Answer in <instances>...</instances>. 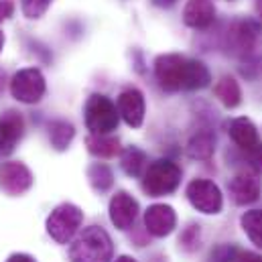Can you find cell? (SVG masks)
Wrapping results in <instances>:
<instances>
[{
    "mask_svg": "<svg viewBox=\"0 0 262 262\" xmlns=\"http://www.w3.org/2000/svg\"><path fill=\"white\" fill-rule=\"evenodd\" d=\"M155 77L165 92L201 90L211 81L209 69L197 59H187L177 53L159 55L155 61Z\"/></svg>",
    "mask_w": 262,
    "mask_h": 262,
    "instance_id": "1",
    "label": "cell"
},
{
    "mask_svg": "<svg viewBox=\"0 0 262 262\" xmlns=\"http://www.w3.org/2000/svg\"><path fill=\"white\" fill-rule=\"evenodd\" d=\"M69 260L71 262H110L112 260V240L110 236L98 228H85L75 242L69 246Z\"/></svg>",
    "mask_w": 262,
    "mask_h": 262,
    "instance_id": "2",
    "label": "cell"
},
{
    "mask_svg": "<svg viewBox=\"0 0 262 262\" xmlns=\"http://www.w3.org/2000/svg\"><path fill=\"white\" fill-rule=\"evenodd\" d=\"M179 183H181V169L167 159H159L144 169L142 189L150 197L169 195L179 187Z\"/></svg>",
    "mask_w": 262,
    "mask_h": 262,
    "instance_id": "3",
    "label": "cell"
},
{
    "mask_svg": "<svg viewBox=\"0 0 262 262\" xmlns=\"http://www.w3.org/2000/svg\"><path fill=\"white\" fill-rule=\"evenodd\" d=\"M83 116H85V126L92 134H110L112 130H116L120 114L118 108L106 96L94 94L85 102Z\"/></svg>",
    "mask_w": 262,
    "mask_h": 262,
    "instance_id": "4",
    "label": "cell"
},
{
    "mask_svg": "<svg viewBox=\"0 0 262 262\" xmlns=\"http://www.w3.org/2000/svg\"><path fill=\"white\" fill-rule=\"evenodd\" d=\"M81 222H83L81 209L73 203H63V205L55 207L51 211V215L47 217V232L55 242L67 244L77 234Z\"/></svg>",
    "mask_w": 262,
    "mask_h": 262,
    "instance_id": "5",
    "label": "cell"
},
{
    "mask_svg": "<svg viewBox=\"0 0 262 262\" xmlns=\"http://www.w3.org/2000/svg\"><path fill=\"white\" fill-rule=\"evenodd\" d=\"M260 33V25L252 18H242V20H234L230 25V29L226 31V39L224 45L228 49V53L232 55H248L254 45H256V37Z\"/></svg>",
    "mask_w": 262,
    "mask_h": 262,
    "instance_id": "6",
    "label": "cell"
},
{
    "mask_svg": "<svg viewBox=\"0 0 262 262\" xmlns=\"http://www.w3.org/2000/svg\"><path fill=\"white\" fill-rule=\"evenodd\" d=\"M10 94L23 104H35L45 96V77L39 69H20L10 81Z\"/></svg>",
    "mask_w": 262,
    "mask_h": 262,
    "instance_id": "7",
    "label": "cell"
},
{
    "mask_svg": "<svg viewBox=\"0 0 262 262\" xmlns=\"http://www.w3.org/2000/svg\"><path fill=\"white\" fill-rule=\"evenodd\" d=\"M187 199L191 201V205L197 211L207 213V215L211 213L215 215L224 207V197H222L220 187L207 179H193L187 185Z\"/></svg>",
    "mask_w": 262,
    "mask_h": 262,
    "instance_id": "8",
    "label": "cell"
},
{
    "mask_svg": "<svg viewBox=\"0 0 262 262\" xmlns=\"http://www.w3.org/2000/svg\"><path fill=\"white\" fill-rule=\"evenodd\" d=\"M177 224V215H175V209L171 205H165V203H155L150 205L146 211H144V226H146V232L157 236V238H163V236H169L173 232Z\"/></svg>",
    "mask_w": 262,
    "mask_h": 262,
    "instance_id": "9",
    "label": "cell"
},
{
    "mask_svg": "<svg viewBox=\"0 0 262 262\" xmlns=\"http://www.w3.org/2000/svg\"><path fill=\"white\" fill-rule=\"evenodd\" d=\"M228 187H230V195L234 199V203H238V205L254 203L260 197V181L250 171H242V173L234 175Z\"/></svg>",
    "mask_w": 262,
    "mask_h": 262,
    "instance_id": "10",
    "label": "cell"
},
{
    "mask_svg": "<svg viewBox=\"0 0 262 262\" xmlns=\"http://www.w3.org/2000/svg\"><path fill=\"white\" fill-rule=\"evenodd\" d=\"M138 215V203L126 191H118L110 201V220L118 230L132 228L134 220Z\"/></svg>",
    "mask_w": 262,
    "mask_h": 262,
    "instance_id": "11",
    "label": "cell"
},
{
    "mask_svg": "<svg viewBox=\"0 0 262 262\" xmlns=\"http://www.w3.org/2000/svg\"><path fill=\"white\" fill-rule=\"evenodd\" d=\"M118 114L122 116V120L132 126V128H138L144 120V98L138 90H124L120 96H118Z\"/></svg>",
    "mask_w": 262,
    "mask_h": 262,
    "instance_id": "12",
    "label": "cell"
},
{
    "mask_svg": "<svg viewBox=\"0 0 262 262\" xmlns=\"http://www.w3.org/2000/svg\"><path fill=\"white\" fill-rule=\"evenodd\" d=\"M0 183L8 193L20 195L33 185V175L23 163H6L0 171Z\"/></svg>",
    "mask_w": 262,
    "mask_h": 262,
    "instance_id": "13",
    "label": "cell"
},
{
    "mask_svg": "<svg viewBox=\"0 0 262 262\" xmlns=\"http://www.w3.org/2000/svg\"><path fill=\"white\" fill-rule=\"evenodd\" d=\"M183 20L191 29L205 31L215 20V8L209 0H189L183 10Z\"/></svg>",
    "mask_w": 262,
    "mask_h": 262,
    "instance_id": "14",
    "label": "cell"
},
{
    "mask_svg": "<svg viewBox=\"0 0 262 262\" xmlns=\"http://www.w3.org/2000/svg\"><path fill=\"white\" fill-rule=\"evenodd\" d=\"M23 118L16 112H6L0 118V152L10 155L23 136Z\"/></svg>",
    "mask_w": 262,
    "mask_h": 262,
    "instance_id": "15",
    "label": "cell"
},
{
    "mask_svg": "<svg viewBox=\"0 0 262 262\" xmlns=\"http://www.w3.org/2000/svg\"><path fill=\"white\" fill-rule=\"evenodd\" d=\"M228 134L230 138L246 152L250 148H254L256 144H260L258 140V130L256 126L252 124V120L248 118H234L230 124H228Z\"/></svg>",
    "mask_w": 262,
    "mask_h": 262,
    "instance_id": "16",
    "label": "cell"
},
{
    "mask_svg": "<svg viewBox=\"0 0 262 262\" xmlns=\"http://www.w3.org/2000/svg\"><path fill=\"white\" fill-rule=\"evenodd\" d=\"M215 150V134L211 130L195 132L187 142V155L195 161H207Z\"/></svg>",
    "mask_w": 262,
    "mask_h": 262,
    "instance_id": "17",
    "label": "cell"
},
{
    "mask_svg": "<svg viewBox=\"0 0 262 262\" xmlns=\"http://www.w3.org/2000/svg\"><path fill=\"white\" fill-rule=\"evenodd\" d=\"M85 144H88V150L100 159H112L120 152L118 138H114L110 134H90Z\"/></svg>",
    "mask_w": 262,
    "mask_h": 262,
    "instance_id": "18",
    "label": "cell"
},
{
    "mask_svg": "<svg viewBox=\"0 0 262 262\" xmlns=\"http://www.w3.org/2000/svg\"><path fill=\"white\" fill-rule=\"evenodd\" d=\"M215 96L217 100L226 106V108H236L240 106L242 102V90H240V83L232 77V75H224L217 83H215Z\"/></svg>",
    "mask_w": 262,
    "mask_h": 262,
    "instance_id": "19",
    "label": "cell"
},
{
    "mask_svg": "<svg viewBox=\"0 0 262 262\" xmlns=\"http://www.w3.org/2000/svg\"><path fill=\"white\" fill-rule=\"evenodd\" d=\"M240 226L244 234L250 238L254 246L262 248V209H250L240 217Z\"/></svg>",
    "mask_w": 262,
    "mask_h": 262,
    "instance_id": "20",
    "label": "cell"
},
{
    "mask_svg": "<svg viewBox=\"0 0 262 262\" xmlns=\"http://www.w3.org/2000/svg\"><path fill=\"white\" fill-rule=\"evenodd\" d=\"M120 165H122V169H124L126 175L138 177V175H142V171L146 169V155H144L140 148H136V146H128V148L122 152Z\"/></svg>",
    "mask_w": 262,
    "mask_h": 262,
    "instance_id": "21",
    "label": "cell"
},
{
    "mask_svg": "<svg viewBox=\"0 0 262 262\" xmlns=\"http://www.w3.org/2000/svg\"><path fill=\"white\" fill-rule=\"evenodd\" d=\"M88 179L96 191H108L114 183V175H112L110 167L104 163H94L88 169Z\"/></svg>",
    "mask_w": 262,
    "mask_h": 262,
    "instance_id": "22",
    "label": "cell"
},
{
    "mask_svg": "<svg viewBox=\"0 0 262 262\" xmlns=\"http://www.w3.org/2000/svg\"><path fill=\"white\" fill-rule=\"evenodd\" d=\"M73 134H75L73 126L66 120H55L49 124V140L57 150H66L69 142L73 140Z\"/></svg>",
    "mask_w": 262,
    "mask_h": 262,
    "instance_id": "23",
    "label": "cell"
},
{
    "mask_svg": "<svg viewBox=\"0 0 262 262\" xmlns=\"http://www.w3.org/2000/svg\"><path fill=\"white\" fill-rule=\"evenodd\" d=\"M51 2L53 0H23L20 6H23V12H25L27 18H39L47 12Z\"/></svg>",
    "mask_w": 262,
    "mask_h": 262,
    "instance_id": "24",
    "label": "cell"
},
{
    "mask_svg": "<svg viewBox=\"0 0 262 262\" xmlns=\"http://www.w3.org/2000/svg\"><path fill=\"white\" fill-rule=\"evenodd\" d=\"M238 254H240V250H238L236 246L222 244V246H217V248L213 250L211 258H213V262H236L238 260Z\"/></svg>",
    "mask_w": 262,
    "mask_h": 262,
    "instance_id": "25",
    "label": "cell"
},
{
    "mask_svg": "<svg viewBox=\"0 0 262 262\" xmlns=\"http://www.w3.org/2000/svg\"><path fill=\"white\" fill-rule=\"evenodd\" d=\"M181 244H183L185 250H195V248H199V226H189L183 232Z\"/></svg>",
    "mask_w": 262,
    "mask_h": 262,
    "instance_id": "26",
    "label": "cell"
},
{
    "mask_svg": "<svg viewBox=\"0 0 262 262\" xmlns=\"http://www.w3.org/2000/svg\"><path fill=\"white\" fill-rule=\"evenodd\" d=\"M246 157H248V163L254 171L262 173V144H256L254 148L246 150Z\"/></svg>",
    "mask_w": 262,
    "mask_h": 262,
    "instance_id": "27",
    "label": "cell"
},
{
    "mask_svg": "<svg viewBox=\"0 0 262 262\" xmlns=\"http://www.w3.org/2000/svg\"><path fill=\"white\" fill-rule=\"evenodd\" d=\"M14 12V4L10 0H0V23L6 20Z\"/></svg>",
    "mask_w": 262,
    "mask_h": 262,
    "instance_id": "28",
    "label": "cell"
},
{
    "mask_svg": "<svg viewBox=\"0 0 262 262\" xmlns=\"http://www.w3.org/2000/svg\"><path fill=\"white\" fill-rule=\"evenodd\" d=\"M236 262H262V256L256 252H240Z\"/></svg>",
    "mask_w": 262,
    "mask_h": 262,
    "instance_id": "29",
    "label": "cell"
},
{
    "mask_svg": "<svg viewBox=\"0 0 262 262\" xmlns=\"http://www.w3.org/2000/svg\"><path fill=\"white\" fill-rule=\"evenodd\" d=\"M6 262H35L31 256H27V254H14V256H10Z\"/></svg>",
    "mask_w": 262,
    "mask_h": 262,
    "instance_id": "30",
    "label": "cell"
},
{
    "mask_svg": "<svg viewBox=\"0 0 262 262\" xmlns=\"http://www.w3.org/2000/svg\"><path fill=\"white\" fill-rule=\"evenodd\" d=\"M155 6H161V8H169V6H173L175 4V0H150Z\"/></svg>",
    "mask_w": 262,
    "mask_h": 262,
    "instance_id": "31",
    "label": "cell"
},
{
    "mask_svg": "<svg viewBox=\"0 0 262 262\" xmlns=\"http://www.w3.org/2000/svg\"><path fill=\"white\" fill-rule=\"evenodd\" d=\"M256 14H258V18L262 20V0H256Z\"/></svg>",
    "mask_w": 262,
    "mask_h": 262,
    "instance_id": "32",
    "label": "cell"
},
{
    "mask_svg": "<svg viewBox=\"0 0 262 262\" xmlns=\"http://www.w3.org/2000/svg\"><path fill=\"white\" fill-rule=\"evenodd\" d=\"M114 262H136L134 258H130V256H120V258H116Z\"/></svg>",
    "mask_w": 262,
    "mask_h": 262,
    "instance_id": "33",
    "label": "cell"
},
{
    "mask_svg": "<svg viewBox=\"0 0 262 262\" xmlns=\"http://www.w3.org/2000/svg\"><path fill=\"white\" fill-rule=\"evenodd\" d=\"M2 47H4V35H2V31H0V51H2Z\"/></svg>",
    "mask_w": 262,
    "mask_h": 262,
    "instance_id": "34",
    "label": "cell"
}]
</instances>
